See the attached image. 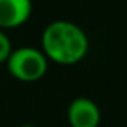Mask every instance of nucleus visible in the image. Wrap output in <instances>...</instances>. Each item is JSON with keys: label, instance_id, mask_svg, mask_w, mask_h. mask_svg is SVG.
<instances>
[{"label": "nucleus", "instance_id": "nucleus-1", "mask_svg": "<svg viewBox=\"0 0 127 127\" xmlns=\"http://www.w3.org/2000/svg\"><path fill=\"white\" fill-rule=\"evenodd\" d=\"M88 37L85 32L66 20L49 23L42 33V52L58 64H75L88 52Z\"/></svg>", "mask_w": 127, "mask_h": 127}, {"label": "nucleus", "instance_id": "nucleus-2", "mask_svg": "<svg viewBox=\"0 0 127 127\" xmlns=\"http://www.w3.org/2000/svg\"><path fill=\"white\" fill-rule=\"evenodd\" d=\"M6 66L9 73L23 82H34L45 76L48 70V58L33 46H21L12 49Z\"/></svg>", "mask_w": 127, "mask_h": 127}, {"label": "nucleus", "instance_id": "nucleus-3", "mask_svg": "<svg viewBox=\"0 0 127 127\" xmlns=\"http://www.w3.org/2000/svg\"><path fill=\"white\" fill-rule=\"evenodd\" d=\"M102 120L96 102L88 97H78L67 108V123L70 127H99Z\"/></svg>", "mask_w": 127, "mask_h": 127}, {"label": "nucleus", "instance_id": "nucleus-4", "mask_svg": "<svg viewBox=\"0 0 127 127\" xmlns=\"http://www.w3.org/2000/svg\"><path fill=\"white\" fill-rule=\"evenodd\" d=\"M32 14V0H0V30L24 24Z\"/></svg>", "mask_w": 127, "mask_h": 127}, {"label": "nucleus", "instance_id": "nucleus-5", "mask_svg": "<svg viewBox=\"0 0 127 127\" xmlns=\"http://www.w3.org/2000/svg\"><path fill=\"white\" fill-rule=\"evenodd\" d=\"M12 52V45L5 32L0 30V63H6Z\"/></svg>", "mask_w": 127, "mask_h": 127}, {"label": "nucleus", "instance_id": "nucleus-6", "mask_svg": "<svg viewBox=\"0 0 127 127\" xmlns=\"http://www.w3.org/2000/svg\"><path fill=\"white\" fill-rule=\"evenodd\" d=\"M20 127H36V126H32V124H24V126H20Z\"/></svg>", "mask_w": 127, "mask_h": 127}]
</instances>
